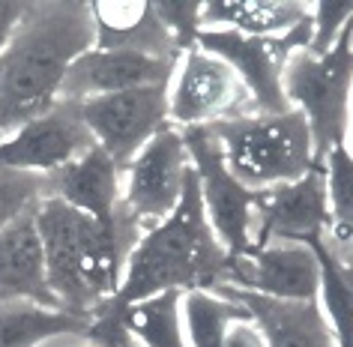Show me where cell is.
I'll use <instances>...</instances> for the list:
<instances>
[{
  "mask_svg": "<svg viewBox=\"0 0 353 347\" xmlns=\"http://www.w3.org/2000/svg\"><path fill=\"white\" fill-rule=\"evenodd\" d=\"M96 24L84 0H28L19 28L0 51V138L60 105V87Z\"/></svg>",
  "mask_w": 353,
  "mask_h": 347,
  "instance_id": "6da1fadb",
  "label": "cell"
},
{
  "mask_svg": "<svg viewBox=\"0 0 353 347\" xmlns=\"http://www.w3.org/2000/svg\"><path fill=\"white\" fill-rule=\"evenodd\" d=\"M33 212L46 246L48 288L57 308L96 320L114 299L132 248L144 234L126 212L108 228L57 198H42Z\"/></svg>",
  "mask_w": 353,
  "mask_h": 347,
  "instance_id": "7a4b0ae2",
  "label": "cell"
},
{
  "mask_svg": "<svg viewBox=\"0 0 353 347\" xmlns=\"http://www.w3.org/2000/svg\"><path fill=\"white\" fill-rule=\"evenodd\" d=\"M228 257L231 255L207 219L195 171H192L174 216L147 230L132 248L123 281L105 311H120L132 302L165 290L186 293L198 288H219Z\"/></svg>",
  "mask_w": 353,
  "mask_h": 347,
  "instance_id": "3957f363",
  "label": "cell"
},
{
  "mask_svg": "<svg viewBox=\"0 0 353 347\" xmlns=\"http://www.w3.org/2000/svg\"><path fill=\"white\" fill-rule=\"evenodd\" d=\"M222 147L225 165L249 192L294 183L317 168L314 141L299 111L245 114L207 126Z\"/></svg>",
  "mask_w": 353,
  "mask_h": 347,
  "instance_id": "277c9868",
  "label": "cell"
},
{
  "mask_svg": "<svg viewBox=\"0 0 353 347\" xmlns=\"http://www.w3.org/2000/svg\"><path fill=\"white\" fill-rule=\"evenodd\" d=\"M281 87L288 105L305 117L314 156L323 162L344 141L353 114V21L326 54H312L305 46L290 51Z\"/></svg>",
  "mask_w": 353,
  "mask_h": 347,
  "instance_id": "5b68a950",
  "label": "cell"
},
{
  "mask_svg": "<svg viewBox=\"0 0 353 347\" xmlns=\"http://www.w3.org/2000/svg\"><path fill=\"white\" fill-rule=\"evenodd\" d=\"M192 174V159L180 129L168 126L123 168L120 177V207L141 234L162 225L180 207L186 180Z\"/></svg>",
  "mask_w": 353,
  "mask_h": 347,
  "instance_id": "8992f818",
  "label": "cell"
},
{
  "mask_svg": "<svg viewBox=\"0 0 353 347\" xmlns=\"http://www.w3.org/2000/svg\"><path fill=\"white\" fill-rule=\"evenodd\" d=\"M254 114V102L236 72L201 46L176 60L168 81V117L174 129H201Z\"/></svg>",
  "mask_w": 353,
  "mask_h": 347,
  "instance_id": "52a82bcc",
  "label": "cell"
},
{
  "mask_svg": "<svg viewBox=\"0 0 353 347\" xmlns=\"http://www.w3.org/2000/svg\"><path fill=\"white\" fill-rule=\"evenodd\" d=\"M180 132L186 138L198 192L216 237L222 239V246L231 257L245 255L254 239V192H249L228 171L222 147H219L216 135L207 126Z\"/></svg>",
  "mask_w": 353,
  "mask_h": 347,
  "instance_id": "ba28073f",
  "label": "cell"
},
{
  "mask_svg": "<svg viewBox=\"0 0 353 347\" xmlns=\"http://www.w3.org/2000/svg\"><path fill=\"white\" fill-rule=\"evenodd\" d=\"M72 108L93 135L96 147L105 150L120 171L147 147L150 138L171 126L168 87L99 96V99L78 102Z\"/></svg>",
  "mask_w": 353,
  "mask_h": 347,
  "instance_id": "9c48e42d",
  "label": "cell"
},
{
  "mask_svg": "<svg viewBox=\"0 0 353 347\" xmlns=\"http://www.w3.org/2000/svg\"><path fill=\"white\" fill-rule=\"evenodd\" d=\"M308 39H312V24L303 33H294V37H285V39H258V37H243V33H234V30L198 33V46L210 51V54L222 57L236 72V78L249 90L258 114L294 111L285 99L281 78H285V63L290 51L299 46L308 48Z\"/></svg>",
  "mask_w": 353,
  "mask_h": 347,
  "instance_id": "30bf717a",
  "label": "cell"
},
{
  "mask_svg": "<svg viewBox=\"0 0 353 347\" xmlns=\"http://www.w3.org/2000/svg\"><path fill=\"white\" fill-rule=\"evenodd\" d=\"M219 288H234L285 302H317L321 261L305 243H263L228 257Z\"/></svg>",
  "mask_w": 353,
  "mask_h": 347,
  "instance_id": "8fae6325",
  "label": "cell"
},
{
  "mask_svg": "<svg viewBox=\"0 0 353 347\" xmlns=\"http://www.w3.org/2000/svg\"><path fill=\"white\" fill-rule=\"evenodd\" d=\"M96 147L72 105L60 102L42 117L21 123L0 138V171L51 177Z\"/></svg>",
  "mask_w": 353,
  "mask_h": 347,
  "instance_id": "7c38bea8",
  "label": "cell"
},
{
  "mask_svg": "<svg viewBox=\"0 0 353 347\" xmlns=\"http://www.w3.org/2000/svg\"><path fill=\"white\" fill-rule=\"evenodd\" d=\"M332 228L323 168H312L294 183L254 192V246L305 243L312 246Z\"/></svg>",
  "mask_w": 353,
  "mask_h": 347,
  "instance_id": "4fadbf2b",
  "label": "cell"
},
{
  "mask_svg": "<svg viewBox=\"0 0 353 347\" xmlns=\"http://www.w3.org/2000/svg\"><path fill=\"white\" fill-rule=\"evenodd\" d=\"M174 66L176 63H171V60L138 54V51L93 46L69 66L63 87H60V102L78 105L87 99H99V96L168 87Z\"/></svg>",
  "mask_w": 353,
  "mask_h": 347,
  "instance_id": "5bb4252c",
  "label": "cell"
},
{
  "mask_svg": "<svg viewBox=\"0 0 353 347\" xmlns=\"http://www.w3.org/2000/svg\"><path fill=\"white\" fill-rule=\"evenodd\" d=\"M33 210L0 230V306L3 302H37V306L57 308L48 288L46 246H42Z\"/></svg>",
  "mask_w": 353,
  "mask_h": 347,
  "instance_id": "9a60e30c",
  "label": "cell"
},
{
  "mask_svg": "<svg viewBox=\"0 0 353 347\" xmlns=\"http://www.w3.org/2000/svg\"><path fill=\"white\" fill-rule=\"evenodd\" d=\"M120 177L123 171L105 150L93 147L78 162L46 177V198H57L69 207L87 212L102 225H117L123 219L120 207Z\"/></svg>",
  "mask_w": 353,
  "mask_h": 347,
  "instance_id": "2e32d148",
  "label": "cell"
},
{
  "mask_svg": "<svg viewBox=\"0 0 353 347\" xmlns=\"http://www.w3.org/2000/svg\"><path fill=\"white\" fill-rule=\"evenodd\" d=\"M312 24L305 0H207L201 30H234L258 39H285Z\"/></svg>",
  "mask_w": 353,
  "mask_h": 347,
  "instance_id": "e0dca14e",
  "label": "cell"
},
{
  "mask_svg": "<svg viewBox=\"0 0 353 347\" xmlns=\"http://www.w3.org/2000/svg\"><path fill=\"white\" fill-rule=\"evenodd\" d=\"M222 290L258 320L267 347H339L321 302H285L234 288Z\"/></svg>",
  "mask_w": 353,
  "mask_h": 347,
  "instance_id": "ac0fdd59",
  "label": "cell"
},
{
  "mask_svg": "<svg viewBox=\"0 0 353 347\" xmlns=\"http://www.w3.org/2000/svg\"><path fill=\"white\" fill-rule=\"evenodd\" d=\"M90 12H93L96 46L99 48H126L159 60H171V63L183 57L174 37L156 15L153 3H138V0L90 3Z\"/></svg>",
  "mask_w": 353,
  "mask_h": 347,
  "instance_id": "d6986e66",
  "label": "cell"
},
{
  "mask_svg": "<svg viewBox=\"0 0 353 347\" xmlns=\"http://www.w3.org/2000/svg\"><path fill=\"white\" fill-rule=\"evenodd\" d=\"M321 261V302L339 347H353V243L326 230L312 243Z\"/></svg>",
  "mask_w": 353,
  "mask_h": 347,
  "instance_id": "ffe728a7",
  "label": "cell"
},
{
  "mask_svg": "<svg viewBox=\"0 0 353 347\" xmlns=\"http://www.w3.org/2000/svg\"><path fill=\"white\" fill-rule=\"evenodd\" d=\"M90 326L93 320L37 302L0 306V347H42L63 335H84L90 333Z\"/></svg>",
  "mask_w": 353,
  "mask_h": 347,
  "instance_id": "44dd1931",
  "label": "cell"
},
{
  "mask_svg": "<svg viewBox=\"0 0 353 347\" xmlns=\"http://www.w3.org/2000/svg\"><path fill=\"white\" fill-rule=\"evenodd\" d=\"M180 299V290H165L132 302L120 311H105V315L117 320L120 329L138 347H189L186 333H183Z\"/></svg>",
  "mask_w": 353,
  "mask_h": 347,
  "instance_id": "7402d4cb",
  "label": "cell"
},
{
  "mask_svg": "<svg viewBox=\"0 0 353 347\" xmlns=\"http://www.w3.org/2000/svg\"><path fill=\"white\" fill-rule=\"evenodd\" d=\"M180 315L189 347H222L228 324L245 315V308L222 288H198L183 293Z\"/></svg>",
  "mask_w": 353,
  "mask_h": 347,
  "instance_id": "603a6c76",
  "label": "cell"
},
{
  "mask_svg": "<svg viewBox=\"0 0 353 347\" xmlns=\"http://www.w3.org/2000/svg\"><path fill=\"white\" fill-rule=\"evenodd\" d=\"M326 201H330L332 234L353 243V156L341 144L323 156Z\"/></svg>",
  "mask_w": 353,
  "mask_h": 347,
  "instance_id": "cb8c5ba5",
  "label": "cell"
},
{
  "mask_svg": "<svg viewBox=\"0 0 353 347\" xmlns=\"http://www.w3.org/2000/svg\"><path fill=\"white\" fill-rule=\"evenodd\" d=\"M46 198V177L0 171V230Z\"/></svg>",
  "mask_w": 353,
  "mask_h": 347,
  "instance_id": "d4e9b609",
  "label": "cell"
},
{
  "mask_svg": "<svg viewBox=\"0 0 353 347\" xmlns=\"http://www.w3.org/2000/svg\"><path fill=\"white\" fill-rule=\"evenodd\" d=\"M353 21V0H317L312 3V39L308 51L326 54Z\"/></svg>",
  "mask_w": 353,
  "mask_h": 347,
  "instance_id": "484cf974",
  "label": "cell"
},
{
  "mask_svg": "<svg viewBox=\"0 0 353 347\" xmlns=\"http://www.w3.org/2000/svg\"><path fill=\"white\" fill-rule=\"evenodd\" d=\"M156 6V15L162 19V24L168 28V33L174 37L176 48L186 54L189 48L198 46V33H201V10L204 3H153Z\"/></svg>",
  "mask_w": 353,
  "mask_h": 347,
  "instance_id": "4316f807",
  "label": "cell"
},
{
  "mask_svg": "<svg viewBox=\"0 0 353 347\" xmlns=\"http://www.w3.org/2000/svg\"><path fill=\"white\" fill-rule=\"evenodd\" d=\"M222 347H267V338H263L258 320L245 311V315H240L236 320L228 324Z\"/></svg>",
  "mask_w": 353,
  "mask_h": 347,
  "instance_id": "83f0119b",
  "label": "cell"
},
{
  "mask_svg": "<svg viewBox=\"0 0 353 347\" xmlns=\"http://www.w3.org/2000/svg\"><path fill=\"white\" fill-rule=\"evenodd\" d=\"M24 10H28V3H15V0H3L0 3V51L6 48V42H10L15 28H19Z\"/></svg>",
  "mask_w": 353,
  "mask_h": 347,
  "instance_id": "f1b7e54d",
  "label": "cell"
},
{
  "mask_svg": "<svg viewBox=\"0 0 353 347\" xmlns=\"http://www.w3.org/2000/svg\"><path fill=\"white\" fill-rule=\"evenodd\" d=\"M46 347H105L99 341H93L90 335H63V338H54V341H48Z\"/></svg>",
  "mask_w": 353,
  "mask_h": 347,
  "instance_id": "f546056e",
  "label": "cell"
},
{
  "mask_svg": "<svg viewBox=\"0 0 353 347\" xmlns=\"http://www.w3.org/2000/svg\"><path fill=\"white\" fill-rule=\"evenodd\" d=\"M341 147H344V150H347V153L353 156V114H350L347 129H344V141H341Z\"/></svg>",
  "mask_w": 353,
  "mask_h": 347,
  "instance_id": "4dcf8cb0",
  "label": "cell"
},
{
  "mask_svg": "<svg viewBox=\"0 0 353 347\" xmlns=\"http://www.w3.org/2000/svg\"><path fill=\"white\" fill-rule=\"evenodd\" d=\"M42 347H46V344H42Z\"/></svg>",
  "mask_w": 353,
  "mask_h": 347,
  "instance_id": "1f68e13d",
  "label": "cell"
}]
</instances>
